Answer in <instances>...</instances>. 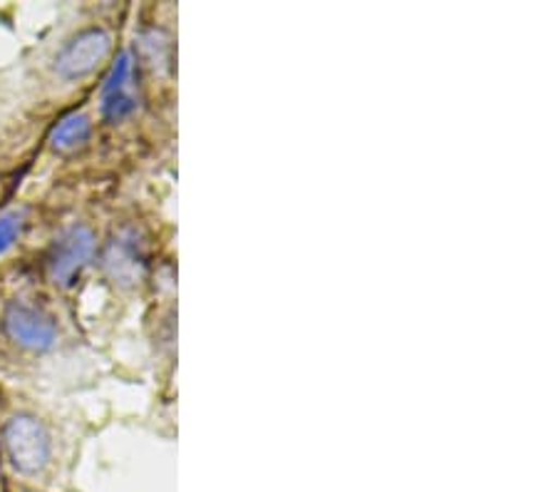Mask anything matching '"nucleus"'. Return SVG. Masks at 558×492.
Instances as JSON below:
<instances>
[{"mask_svg": "<svg viewBox=\"0 0 558 492\" xmlns=\"http://www.w3.org/2000/svg\"><path fill=\"white\" fill-rule=\"evenodd\" d=\"M3 453L17 476H40L52 455L48 428L31 413L11 416L3 425Z\"/></svg>", "mask_w": 558, "mask_h": 492, "instance_id": "1", "label": "nucleus"}, {"mask_svg": "<svg viewBox=\"0 0 558 492\" xmlns=\"http://www.w3.org/2000/svg\"><path fill=\"white\" fill-rule=\"evenodd\" d=\"M95 249V231L87 224H72V227L62 229L48 252L50 279L58 286L75 284L77 276L85 272V266L93 262Z\"/></svg>", "mask_w": 558, "mask_h": 492, "instance_id": "2", "label": "nucleus"}, {"mask_svg": "<svg viewBox=\"0 0 558 492\" xmlns=\"http://www.w3.org/2000/svg\"><path fill=\"white\" fill-rule=\"evenodd\" d=\"M3 328L15 346L33 353H45L58 344L56 319L48 311L25 301L8 303L3 311Z\"/></svg>", "mask_w": 558, "mask_h": 492, "instance_id": "3", "label": "nucleus"}, {"mask_svg": "<svg viewBox=\"0 0 558 492\" xmlns=\"http://www.w3.org/2000/svg\"><path fill=\"white\" fill-rule=\"evenodd\" d=\"M112 52V35L102 28H87L62 45L56 56V73L62 80H80L95 73Z\"/></svg>", "mask_w": 558, "mask_h": 492, "instance_id": "4", "label": "nucleus"}, {"mask_svg": "<svg viewBox=\"0 0 558 492\" xmlns=\"http://www.w3.org/2000/svg\"><path fill=\"white\" fill-rule=\"evenodd\" d=\"M134 65H132V56L130 52H122L120 58L110 70V75L105 80L102 87V105L100 110L105 115V120L110 122H122L128 120L130 115L137 112V95H134Z\"/></svg>", "mask_w": 558, "mask_h": 492, "instance_id": "5", "label": "nucleus"}, {"mask_svg": "<svg viewBox=\"0 0 558 492\" xmlns=\"http://www.w3.org/2000/svg\"><path fill=\"white\" fill-rule=\"evenodd\" d=\"M144 249L134 231H120L105 249V272L122 286H134L144 276Z\"/></svg>", "mask_w": 558, "mask_h": 492, "instance_id": "6", "label": "nucleus"}, {"mask_svg": "<svg viewBox=\"0 0 558 492\" xmlns=\"http://www.w3.org/2000/svg\"><path fill=\"white\" fill-rule=\"evenodd\" d=\"M89 134H93V122H89L87 115L83 112L68 115V118L60 120L56 124V130H52L50 147L60 152V155H70V152L87 145Z\"/></svg>", "mask_w": 558, "mask_h": 492, "instance_id": "7", "label": "nucleus"}, {"mask_svg": "<svg viewBox=\"0 0 558 492\" xmlns=\"http://www.w3.org/2000/svg\"><path fill=\"white\" fill-rule=\"evenodd\" d=\"M23 231V217L17 212H8L0 217V256L15 244V239Z\"/></svg>", "mask_w": 558, "mask_h": 492, "instance_id": "8", "label": "nucleus"}]
</instances>
